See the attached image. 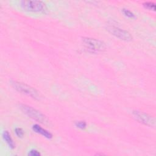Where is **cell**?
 <instances>
[{
    "label": "cell",
    "mask_w": 156,
    "mask_h": 156,
    "mask_svg": "<svg viewBox=\"0 0 156 156\" xmlns=\"http://www.w3.org/2000/svg\"><path fill=\"white\" fill-rule=\"evenodd\" d=\"M82 42L85 48L91 52H102L106 49L105 43L96 38L83 37L82 38Z\"/></svg>",
    "instance_id": "obj_1"
},
{
    "label": "cell",
    "mask_w": 156,
    "mask_h": 156,
    "mask_svg": "<svg viewBox=\"0 0 156 156\" xmlns=\"http://www.w3.org/2000/svg\"><path fill=\"white\" fill-rule=\"evenodd\" d=\"M21 4L23 9L27 11L35 12H44L47 10L46 4L41 1H22L21 2Z\"/></svg>",
    "instance_id": "obj_2"
},
{
    "label": "cell",
    "mask_w": 156,
    "mask_h": 156,
    "mask_svg": "<svg viewBox=\"0 0 156 156\" xmlns=\"http://www.w3.org/2000/svg\"><path fill=\"white\" fill-rule=\"evenodd\" d=\"M12 83L14 88H15L19 92L25 94L35 99H38L40 98V94L38 91L34 88L26 83L16 81H13Z\"/></svg>",
    "instance_id": "obj_3"
},
{
    "label": "cell",
    "mask_w": 156,
    "mask_h": 156,
    "mask_svg": "<svg viewBox=\"0 0 156 156\" xmlns=\"http://www.w3.org/2000/svg\"><path fill=\"white\" fill-rule=\"evenodd\" d=\"M21 110L29 117L41 122L44 123L47 121L46 116L38 110L26 104H20Z\"/></svg>",
    "instance_id": "obj_4"
},
{
    "label": "cell",
    "mask_w": 156,
    "mask_h": 156,
    "mask_svg": "<svg viewBox=\"0 0 156 156\" xmlns=\"http://www.w3.org/2000/svg\"><path fill=\"white\" fill-rule=\"evenodd\" d=\"M106 29L110 34L120 40L127 41H131L132 40V36L128 31L122 29L118 27L110 25L107 26Z\"/></svg>",
    "instance_id": "obj_5"
},
{
    "label": "cell",
    "mask_w": 156,
    "mask_h": 156,
    "mask_svg": "<svg viewBox=\"0 0 156 156\" xmlns=\"http://www.w3.org/2000/svg\"><path fill=\"white\" fill-rule=\"evenodd\" d=\"M132 115L136 121L142 124L151 127H154L155 125V118L147 113L138 110H134L132 112Z\"/></svg>",
    "instance_id": "obj_6"
},
{
    "label": "cell",
    "mask_w": 156,
    "mask_h": 156,
    "mask_svg": "<svg viewBox=\"0 0 156 156\" xmlns=\"http://www.w3.org/2000/svg\"><path fill=\"white\" fill-rule=\"evenodd\" d=\"M32 130L35 132L43 135V136H44L45 138H46L48 139H51L52 138V135L51 132H49V131L46 130V129L42 128L38 124L33 125L32 126Z\"/></svg>",
    "instance_id": "obj_7"
},
{
    "label": "cell",
    "mask_w": 156,
    "mask_h": 156,
    "mask_svg": "<svg viewBox=\"0 0 156 156\" xmlns=\"http://www.w3.org/2000/svg\"><path fill=\"white\" fill-rule=\"evenodd\" d=\"M2 137L10 148H11L12 149L15 148V144L13 141V139L12 138V137L10 136V134L9 133V132L7 130L4 131V132L2 133Z\"/></svg>",
    "instance_id": "obj_8"
},
{
    "label": "cell",
    "mask_w": 156,
    "mask_h": 156,
    "mask_svg": "<svg viewBox=\"0 0 156 156\" xmlns=\"http://www.w3.org/2000/svg\"><path fill=\"white\" fill-rule=\"evenodd\" d=\"M143 5L146 9H149V10H155V5L152 2H151V1L145 2L143 3Z\"/></svg>",
    "instance_id": "obj_9"
},
{
    "label": "cell",
    "mask_w": 156,
    "mask_h": 156,
    "mask_svg": "<svg viewBox=\"0 0 156 156\" xmlns=\"http://www.w3.org/2000/svg\"><path fill=\"white\" fill-rule=\"evenodd\" d=\"M122 12L124 13V15L130 18H135V14L131 12L130 10L126 9H122Z\"/></svg>",
    "instance_id": "obj_10"
},
{
    "label": "cell",
    "mask_w": 156,
    "mask_h": 156,
    "mask_svg": "<svg viewBox=\"0 0 156 156\" xmlns=\"http://www.w3.org/2000/svg\"><path fill=\"white\" fill-rule=\"evenodd\" d=\"M75 126L79 129H84L87 127V123L84 121H78L75 122Z\"/></svg>",
    "instance_id": "obj_11"
},
{
    "label": "cell",
    "mask_w": 156,
    "mask_h": 156,
    "mask_svg": "<svg viewBox=\"0 0 156 156\" xmlns=\"http://www.w3.org/2000/svg\"><path fill=\"white\" fill-rule=\"evenodd\" d=\"M15 134L17 135V136L19 137V138H22L24 135L23 130L21 128H20V127L16 128L15 129Z\"/></svg>",
    "instance_id": "obj_12"
},
{
    "label": "cell",
    "mask_w": 156,
    "mask_h": 156,
    "mask_svg": "<svg viewBox=\"0 0 156 156\" xmlns=\"http://www.w3.org/2000/svg\"><path fill=\"white\" fill-rule=\"evenodd\" d=\"M28 155H30V156H40V155H41V154L38 151H37L35 149H32V150H30L29 152Z\"/></svg>",
    "instance_id": "obj_13"
}]
</instances>
